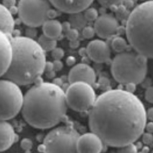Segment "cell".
<instances>
[{"instance_id":"obj_39","label":"cell","mask_w":153,"mask_h":153,"mask_svg":"<svg viewBox=\"0 0 153 153\" xmlns=\"http://www.w3.org/2000/svg\"><path fill=\"white\" fill-rule=\"evenodd\" d=\"M123 4H125L126 7V8H131L133 6L134 2L132 0H126Z\"/></svg>"},{"instance_id":"obj_35","label":"cell","mask_w":153,"mask_h":153,"mask_svg":"<svg viewBox=\"0 0 153 153\" xmlns=\"http://www.w3.org/2000/svg\"><path fill=\"white\" fill-rule=\"evenodd\" d=\"M53 66L55 71H61L63 68V63L61 61H54L53 62Z\"/></svg>"},{"instance_id":"obj_34","label":"cell","mask_w":153,"mask_h":153,"mask_svg":"<svg viewBox=\"0 0 153 153\" xmlns=\"http://www.w3.org/2000/svg\"><path fill=\"white\" fill-rule=\"evenodd\" d=\"M145 130H146V132L153 134V122L149 121V123H146Z\"/></svg>"},{"instance_id":"obj_36","label":"cell","mask_w":153,"mask_h":153,"mask_svg":"<svg viewBox=\"0 0 153 153\" xmlns=\"http://www.w3.org/2000/svg\"><path fill=\"white\" fill-rule=\"evenodd\" d=\"M146 118L149 121L153 122V107L149 108L148 110H146Z\"/></svg>"},{"instance_id":"obj_23","label":"cell","mask_w":153,"mask_h":153,"mask_svg":"<svg viewBox=\"0 0 153 153\" xmlns=\"http://www.w3.org/2000/svg\"><path fill=\"white\" fill-rule=\"evenodd\" d=\"M98 3L106 9L117 8L121 5H123L126 0H97Z\"/></svg>"},{"instance_id":"obj_15","label":"cell","mask_w":153,"mask_h":153,"mask_svg":"<svg viewBox=\"0 0 153 153\" xmlns=\"http://www.w3.org/2000/svg\"><path fill=\"white\" fill-rule=\"evenodd\" d=\"M11 37L0 31V77L7 71L12 59Z\"/></svg>"},{"instance_id":"obj_21","label":"cell","mask_w":153,"mask_h":153,"mask_svg":"<svg viewBox=\"0 0 153 153\" xmlns=\"http://www.w3.org/2000/svg\"><path fill=\"white\" fill-rule=\"evenodd\" d=\"M38 42L45 51H51L57 47V40L47 38L44 35L39 37Z\"/></svg>"},{"instance_id":"obj_11","label":"cell","mask_w":153,"mask_h":153,"mask_svg":"<svg viewBox=\"0 0 153 153\" xmlns=\"http://www.w3.org/2000/svg\"><path fill=\"white\" fill-rule=\"evenodd\" d=\"M86 53L91 60L96 63H104L111 56V48L102 39H95L88 43Z\"/></svg>"},{"instance_id":"obj_5","label":"cell","mask_w":153,"mask_h":153,"mask_svg":"<svg viewBox=\"0 0 153 153\" xmlns=\"http://www.w3.org/2000/svg\"><path fill=\"white\" fill-rule=\"evenodd\" d=\"M111 74L117 82L122 84H141L148 72V58L135 51L117 54L111 64Z\"/></svg>"},{"instance_id":"obj_19","label":"cell","mask_w":153,"mask_h":153,"mask_svg":"<svg viewBox=\"0 0 153 153\" xmlns=\"http://www.w3.org/2000/svg\"><path fill=\"white\" fill-rule=\"evenodd\" d=\"M129 45L126 39L120 36L115 37L112 40L111 46H110V48L117 54L126 51L129 49Z\"/></svg>"},{"instance_id":"obj_37","label":"cell","mask_w":153,"mask_h":153,"mask_svg":"<svg viewBox=\"0 0 153 153\" xmlns=\"http://www.w3.org/2000/svg\"><path fill=\"white\" fill-rule=\"evenodd\" d=\"M62 30L63 31H65V32H67V31H69L71 28V23L69 22H64L62 23Z\"/></svg>"},{"instance_id":"obj_25","label":"cell","mask_w":153,"mask_h":153,"mask_svg":"<svg viewBox=\"0 0 153 153\" xmlns=\"http://www.w3.org/2000/svg\"><path fill=\"white\" fill-rule=\"evenodd\" d=\"M96 35L95 30H94V27L91 26H87L86 25L84 28L82 29V35L86 39H91L94 38Z\"/></svg>"},{"instance_id":"obj_10","label":"cell","mask_w":153,"mask_h":153,"mask_svg":"<svg viewBox=\"0 0 153 153\" xmlns=\"http://www.w3.org/2000/svg\"><path fill=\"white\" fill-rule=\"evenodd\" d=\"M96 35L102 39H106L114 36L119 30L118 20L114 16L103 14L99 16L94 22Z\"/></svg>"},{"instance_id":"obj_14","label":"cell","mask_w":153,"mask_h":153,"mask_svg":"<svg viewBox=\"0 0 153 153\" xmlns=\"http://www.w3.org/2000/svg\"><path fill=\"white\" fill-rule=\"evenodd\" d=\"M57 10L68 14L83 12L91 6L94 0H49Z\"/></svg>"},{"instance_id":"obj_6","label":"cell","mask_w":153,"mask_h":153,"mask_svg":"<svg viewBox=\"0 0 153 153\" xmlns=\"http://www.w3.org/2000/svg\"><path fill=\"white\" fill-rule=\"evenodd\" d=\"M80 136L76 129L70 126H60L51 129L44 139V153H77L76 142Z\"/></svg>"},{"instance_id":"obj_29","label":"cell","mask_w":153,"mask_h":153,"mask_svg":"<svg viewBox=\"0 0 153 153\" xmlns=\"http://www.w3.org/2000/svg\"><path fill=\"white\" fill-rule=\"evenodd\" d=\"M145 99L147 102L153 104V86H150L145 92Z\"/></svg>"},{"instance_id":"obj_17","label":"cell","mask_w":153,"mask_h":153,"mask_svg":"<svg viewBox=\"0 0 153 153\" xmlns=\"http://www.w3.org/2000/svg\"><path fill=\"white\" fill-rule=\"evenodd\" d=\"M15 28L13 15L9 9L0 3V31L11 36Z\"/></svg>"},{"instance_id":"obj_12","label":"cell","mask_w":153,"mask_h":153,"mask_svg":"<svg viewBox=\"0 0 153 153\" xmlns=\"http://www.w3.org/2000/svg\"><path fill=\"white\" fill-rule=\"evenodd\" d=\"M104 143L94 132H87L80 135L76 142L77 153H101Z\"/></svg>"},{"instance_id":"obj_13","label":"cell","mask_w":153,"mask_h":153,"mask_svg":"<svg viewBox=\"0 0 153 153\" xmlns=\"http://www.w3.org/2000/svg\"><path fill=\"white\" fill-rule=\"evenodd\" d=\"M97 80L96 72L92 67L87 64L75 65L68 73V81L70 84L75 82H84L94 85Z\"/></svg>"},{"instance_id":"obj_26","label":"cell","mask_w":153,"mask_h":153,"mask_svg":"<svg viewBox=\"0 0 153 153\" xmlns=\"http://www.w3.org/2000/svg\"><path fill=\"white\" fill-rule=\"evenodd\" d=\"M51 55H52L54 61H61L65 56V51L63 50L61 48L56 47L54 50L51 51Z\"/></svg>"},{"instance_id":"obj_20","label":"cell","mask_w":153,"mask_h":153,"mask_svg":"<svg viewBox=\"0 0 153 153\" xmlns=\"http://www.w3.org/2000/svg\"><path fill=\"white\" fill-rule=\"evenodd\" d=\"M70 23L71 25V27L73 26L74 28H83L86 26L87 22L84 19L83 12H78L75 14L71 15L70 17Z\"/></svg>"},{"instance_id":"obj_4","label":"cell","mask_w":153,"mask_h":153,"mask_svg":"<svg viewBox=\"0 0 153 153\" xmlns=\"http://www.w3.org/2000/svg\"><path fill=\"white\" fill-rule=\"evenodd\" d=\"M125 32L132 50L153 59V0L145 1L132 9L127 18Z\"/></svg>"},{"instance_id":"obj_7","label":"cell","mask_w":153,"mask_h":153,"mask_svg":"<svg viewBox=\"0 0 153 153\" xmlns=\"http://www.w3.org/2000/svg\"><path fill=\"white\" fill-rule=\"evenodd\" d=\"M24 100L19 85L8 79L0 80V120L14 118L22 111Z\"/></svg>"},{"instance_id":"obj_27","label":"cell","mask_w":153,"mask_h":153,"mask_svg":"<svg viewBox=\"0 0 153 153\" xmlns=\"http://www.w3.org/2000/svg\"><path fill=\"white\" fill-rule=\"evenodd\" d=\"M142 139H143V143L146 146H150L153 143V134L143 132L142 135Z\"/></svg>"},{"instance_id":"obj_9","label":"cell","mask_w":153,"mask_h":153,"mask_svg":"<svg viewBox=\"0 0 153 153\" xmlns=\"http://www.w3.org/2000/svg\"><path fill=\"white\" fill-rule=\"evenodd\" d=\"M65 97L68 107L76 112L90 111L97 99L93 86L84 82L70 84L65 92Z\"/></svg>"},{"instance_id":"obj_33","label":"cell","mask_w":153,"mask_h":153,"mask_svg":"<svg viewBox=\"0 0 153 153\" xmlns=\"http://www.w3.org/2000/svg\"><path fill=\"white\" fill-rule=\"evenodd\" d=\"M126 90L127 92L131 93V94H134V92L136 90V84H132V83H129V84H126Z\"/></svg>"},{"instance_id":"obj_38","label":"cell","mask_w":153,"mask_h":153,"mask_svg":"<svg viewBox=\"0 0 153 153\" xmlns=\"http://www.w3.org/2000/svg\"><path fill=\"white\" fill-rule=\"evenodd\" d=\"M75 63H76V59L74 57H72V56H70L67 59V65L68 66H72V65H74Z\"/></svg>"},{"instance_id":"obj_40","label":"cell","mask_w":153,"mask_h":153,"mask_svg":"<svg viewBox=\"0 0 153 153\" xmlns=\"http://www.w3.org/2000/svg\"><path fill=\"white\" fill-rule=\"evenodd\" d=\"M138 153H149L148 148H144L141 152H138Z\"/></svg>"},{"instance_id":"obj_8","label":"cell","mask_w":153,"mask_h":153,"mask_svg":"<svg viewBox=\"0 0 153 153\" xmlns=\"http://www.w3.org/2000/svg\"><path fill=\"white\" fill-rule=\"evenodd\" d=\"M52 8L49 0H19L18 15L25 25L30 28L42 26L48 19V12Z\"/></svg>"},{"instance_id":"obj_32","label":"cell","mask_w":153,"mask_h":153,"mask_svg":"<svg viewBox=\"0 0 153 153\" xmlns=\"http://www.w3.org/2000/svg\"><path fill=\"white\" fill-rule=\"evenodd\" d=\"M58 10L57 9H49V11L48 12V19H54L57 16H58Z\"/></svg>"},{"instance_id":"obj_18","label":"cell","mask_w":153,"mask_h":153,"mask_svg":"<svg viewBox=\"0 0 153 153\" xmlns=\"http://www.w3.org/2000/svg\"><path fill=\"white\" fill-rule=\"evenodd\" d=\"M42 31L47 38L57 40L62 33V25L58 20L48 19L42 25Z\"/></svg>"},{"instance_id":"obj_31","label":"cell","mask_w":153,"mask_h":153,"mask_svg":"<svg viewBox=\"0 0 153 153\" xmlns=\"http://www.w3.org/2000/svg\"><path fill=\"white\" fill-rule=\"evenodd\" d=\"M16 0H2V5L10 10L16 6Z\"/></svg>"},{"instance_id":"obj_24","label":"cell","mask_w":153,"mask_h":153,"mask_svg":"<svg viewBox=\"0 0 153 153\" xmlns=\"http://www.w3.org/2000/svg\"><path fill=\"white\" fill-rule=\"evenodd\" d=\"M117 153H138L137 146L134 143L123 146L118 149Z\"/></svg>"},{"instance_id":"obj_2","label":"cell","mask_w":153,"mask_h":153,"mask_svg":"<svg viewBox=\"0 0 153 153\" xmlns=\"http://www.w3.org/2000/svg\"><path fill=\"white\" fill-rule=\"evenodd\" d=\"M65 92L57 84L40 82L24 94L22 113L25 122L36 129L53 128L68 111Z\"/></svg>"},{"instance_id":"obj_3","label":"cell","mask_w":153,"mask_h":153,"mask_svg":"<svg viewBox=\"0 0 153 153\" xmlns=\"http://www.w3.org/2000/svg\"><path fill=\"white\" fill-rule=\"evenodd\" d=\"M11 42L12 59L3 76L19 86L33 84L45 71V51L29 37H12Z\"/></svg>"},{"instance_id":"obj_28","label":"cell","mask_w":153,"mask_h":153,"mask_svg":"<svg viewBox=\"0 0 153 153\" xmlns=\"http://www.w3.org/2000/svg\"><path fill=\"white\" fill-rule=\"evenodd\" d=\"M78 30L76 29V28H71L68 31L66 32V36L68 37V38L71 41H75L77 40V38H78Z\"/></svg>"},{"instance_id":"obj_16","label":"cell","mask_w":153,"mask_h":153,"mask_svg":"<svg viewBox=\"0 0 153 153\" xmlns=\"http://www.w3.org/2000/svg\"><path fill=\"white\" fill-rule=\"evenodd\" d=\"M15 129L9 122L0 120V152L9 149L16 140Z\"/></svg>"},{"instance_id":"obj_1","label":"cell","mask_w":153,"mask_h":153,"mask_svg":"<svg viewBox=\"0 0 153 153\" xmlns=\"http://www.w3.org/2000/svg\"><path fill=\"white\" fill-rule=\"evenodd\" d=\"M89 127L104 145L120 148L141 137L147 123L139 97L122 89L105 91L89 111Z\"/></svg>"},{"instance_id":"obj_22","label":"cell","mask_w":153,"mask_h":153,"mask_svg":"<svg viewBox=\"0 0 153 153\" xmlns=\"http://www.w3.org/2000/svg\"><path fill=\"white\" fill-rule=\"evenodd\" d=\"M84 14V19H86V21L88 22H95L98 17H99V12H98L97 9H96L95 8L89 7L87 9L83 12Z\"/></svg>"},{"instance_id":"obj_30","label":"cell","mask_w":153,"mask_h":153,"mask_svg":"<svg viewBox=\"0 0 153 153\" xmlns=\"http://www.w3.org/2000/svg\"><path fill=\"white\" fill-rule=\"evenodd\" d=\"M21 147L24 150H29L32 147V142L28 139H24L21 142Z\"/></svg>"}]
</instances>
